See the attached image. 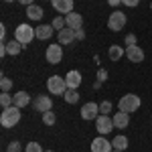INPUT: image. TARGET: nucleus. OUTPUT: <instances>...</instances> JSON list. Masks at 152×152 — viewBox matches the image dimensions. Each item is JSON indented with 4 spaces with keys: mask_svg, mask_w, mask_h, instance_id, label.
I'll return each mask as SVG.
<instances>
[{
    "mask_svg": "<svg viewBox=\"0 0 152 152\" xmlns=\"http://www.w3.org/2000/svg\"><path fill=\"white\" fill-rule=\"evenodd\" d=\"M35 37H37L35 28H33L31 24H26V23L18 24V26H16V31H14V39H16L23 47H28V45H31V41H33Z\"/></svg>",
    "mask_w": 152,
    "mask_h": 152,
    "instance_id": "nucleus-1",
    "label": "nucleus"
},
{
    "mask_svg": "<svg viewBox=\"0 0 152 152\" xmlns=\"http://www.w3.org/2000/svg\"><path fill=\"white\" fill-rule=\"evenodd\" d=\"M20 122V107L10 105V107H4L2 110V116H0V124L4 128H12Z\"/></svg>",
    "mask_w": 152,
    "mask_h": 152,
    "instance_id": "nucleus-2",
    "label": "nucleus"
},
{
    "mask_svg": "<svg viewBox=\"0 0 152 152\" xmlns=\"http://www.w3.org/2000/svg\"><path fill=\"white\" fill-rule=\"evenodd\" d=\"M140 97L136 94H126L120 102H118V110L120 112H126V114H132V112H136L138 107H140Z\"/></svg>",
    "mask_w": 152,
    "mask_h": 152,
    "instance_id": "nucleus-3",
    "label": "nucleus"
},
{
    "mask_svg": "<svg viewBox=\"0 0 152 152\" xmlns=\"http://www.w3.org/2000/svg\"><path fill=\"white\" fill-rule=\"evenodd\" d=\"M47 89H49V94L65 95V91H67L65 77H61V75H53V77H49V79H47Z\"/></svg>",
    "mask_w": 152,
    "mask_h": 152,
    "instance_id": "nucleus-4",
    "label": "nucleus"
},
{
    "mask_svg": "<svg viewBox=\"0 0 152 152\" xmlns=\"http://www.w3.org/2000/svg\"><path fill=\"white\" fill-rule=\"evenodd\" d=\"M126 12H120V10H114L112 14H110V18H107V26H110V31H114V33H118V31H122L124 26H126Z\"/></svg>",
    "mask_w": 152,
    "mask_h": 152,
    "instance_id": "nucleus-5",
    "label": "nucleus"
},
{
    "mask_svg": "<svg viewBox=\"0 0 152 152\" xmlns=\"http://www.w3.org/2000/svg\"><path fill=\"white\" fill-rule=\"evenodd\" d=\"M45 57H47V61L51 63V65L61 63V59H63V45H61V43H57V45H49L47 51H45Z\"/></svg>",
    "mask_w": 152,
    "mask_h": 152,
    "instance_id": "nucleus-6",
    "label": "nucleus"
},
{
    "mask_svg": "<svg viewBox=\"0 0 152 152\" xmlns=\"http://www.w3.org/2000/svg\"><path fill=\"white\" fill-rule=\"evenodd\" d=\"M95 128H97V132L104 136V134H110V130L116 128V126H114V120H112L110 116L99 114V116H97V120H95Z\"/></svg>",
    "mask_w": 152,
    "mask_h": 152,
    "instance_id": "nucleus-7",
    "label": "nucleus"
},
{
    "mask_svg": "<svg viewBox=\"0 0 152 152\" xmlns=\"http://www.w3.org/2000/svg\"><path fill=\"white\" fill-rule=\"evenodd\" d=\"M33 105H35V110H37V112L45 114V112H49V110L53 107V99H51L49 95L41 94V95H37V97H35V102H33Z\"/></svg>",
    "mask_w": 152,
    "mask_h": 152,
    "instance_id": "nucleus-8",
    "label": "nucleus"
},
{
    "mask_svg": "<svg viewBox=\"0 0 152 152\" xmlns=\"http://www.w3.org/2000/svg\"><path fill=\"white\" fill-rule=\"evenodd\" d=\"M99 116V105L94 104V102H87V104H83L81 107V118L83 120H97Z\"/></svg>",
    "mask_w": 152,
    "mask_h": 152,
    "instance_id": "nucleus-9",
    "label": "nucleus"
},
{
    "mask_svg": "<svg viewBox=\"0 0 152 152\" xmlns=\"http://www.w3.org/2000/svg\"><path fill=\"white\" fill-rule=\"evenodd\" d=\"M91 152H114V146L110 140L99 136V138H94V142H91Z\"/></svg>",
    "mask_w": 152,
    "mask_h": 152,
    "instance_id": "nucleus-10",
    "label": "nucleus"
},
{
    "mask_svg": "<svg viewBox=\"0 0 152 152\" xmlns=\"http://www.w3.org/2000/svg\"><path fill=\"white\" fill-rule=\"evenodd\" d=\"M126 57L132 63H142L144 61V51L138 45H132V47H126Z\"/></svg>",
    "mask_w": 152,
    "mask_h": 152,
    "instance_id": "nucleus-11",
    "label": "nucleus"
},
{
    "mask_svg": "<svg viewBox=\"0 0 152 152\" xmlns=\"http://www.w3.org/2000/svg\"><path fill=\"white\" fill-rule=\"evenodd\" d=\"M51 4L57 12H63L65 16L69 12H73V0H51Z\"/></svg>",
    "mask_w": 152,
    "mask_h": 152,
    "instance_id": "nucleus-12",
    "label": "nucleus"
},
{
    "mask_svg": "<svg viewBox=\"0 0 152 152\" xmlns=\"http://www.w3.org/2000/svg\"><path fill=\"white\" fill-rule=\"evenodd\" d=\"M75 39H77V35H75V28L65 26L63 31H59V43H61V45H71Z\"/></svg>",
    "mask_w": 152,
    "mask_h": 152,
    "instance_id": "nucleus-13",
    "label": "nucleus"
},
{
    "mask_svg": "<svg viewBox=\"0 0 152 152\" xmlns=\"http://www.w3.org/2000/svg\"><path fill=\"white\" fill-rule=\"evenodd\" d=\"M65 83H67V89H77L81 85V73L79 71H69L65 75Z\"/></svg>",
    "mask_w": 152,
    "mask_h": 152,
    "instance_id": "nucleus-14",
    "label": "nucleus"
},
{
    "mask_svg": "<svg viewBox=\"0 0 152 152\" xmlns=\"http://www.w3.org/2000/svg\"><path fill=\"white\" fill-rule=\"evenodd\" d=\"M65 20H67V26H69V28H75V31L83 26V16L79 12H69V14L65 16Z\"/></svg>",
    "mask_w": 152,
    "mask_h": 152,
    "instance_id": "nucleus-15",
    "label": "nucleus"
},
{
    "mask_svg": "<svg viewBox=\"0 0 152 152\" xmlns=\"http://www.w3.org/2000/svg\"><path fill=\"white\" fill-rule=\"evenodd\" d=\"M114 126L120 130H124V128H128V124H130V114H126V112H116L114 114Z\"/></svg>",
    "mask_w": 152,
    "mask_h": 152,
    "instance_id": "nucleus-16",
    "label": "nucleus"
},
{
    "mask_svg": "<svg viewBox=\"0 0 152 152\" xmlns=\"http://www.w3.org/2000/svg\"><path fill=\"white\" fill-rule=\"evenodd\" d=\"M35 33H37V39L47 41V39H51V37H53L55 28H53V24H41V26H37V28H35Z\"/></svg>",
    "mask_w": 152,
    "mask_h": 152,
    "instance_id": "nucleus-17",
    "label": "nucleus"
},
{
    "mask_svg": "<svg viewBox=\"0 0 152 152\" xmlns=\"http://www.w3.org/2000/svg\"><path fill=\"white\" fill-rule=\"evenodd\" d=\"M28 102H31V95L26 94V91H18V94H14V105L16 107H26L28 105Z\"/></svg>",
    "mask_w": 152,
    "mask_h": 152,
    "instance_id": "nucleus-18",
    "label": "nucleus"
},
{
    "mask_svg": "<svg viewBox=\"0 0 152 152\" xmlns=\"http://www.w3.org/2000/svg\"><path fill=\"white\" fill-rule=\"evenodd\" d=\"M26 16L31 20H41L43 18V8L37 6V4H31V6H26Z\"/></svg>",
    "mask_w": 152,
    "mask_h": 152,
    "instance_id": "nucleus-19",
    "label": "nucleus"
},
{
    "mask_svg": "<svg viewBox=\"0 0 152 152\" xmlns=\"http://www.w3.org/2000/svg\"><path fill=\"white\" fill-rule=\"evenodd\" d=\"M107 55H110V61H120V59L126 55V51L120 47V45H112L107 49Z\"/></svg>",
    "mask_w": 152,
    "mask_h": 152,
    "instance_id": "nucleus-20",
    "label": "nucleus"
},
{
    "mask_svg": "<svg viewBox=\"0 0 152 152\" xmlns=\"http://www.w3.org/2000/svg\"><path fill=\"white\" fill-rule=\"evenodd\" d=\"M23 49H24V47L18 43V41H16V39H12L10 43H6V51H8V55H12V57H14V55H18Z\"/></svg>",
    "mask_w": 152,
    "mask_h": 152,
    "instance_id": "nucleus-21",
    "label": "nucleus"
},
{
    "mask_svg": "<svg viewBox=\"0 0 152 152\" xmlns=\"http://www.w3.org/2000/svg\"><path fill=\"white\" fill-rule=\"evenodd\" d=\"M112 146H114V150H126L128 148V138L126 136H116L112 140Z\"/></svg>",
    "mask_w": 152,
    "mask_h": 152,
    "instance_id": "nucleus-22",
    "label": "nucleus"
},
{
    "mask_svg": "<svg viewBox=\"0 0 152 152\" xmlns=\"http://www.w3.org/2000/svg\"><path fill=\"white\" fill-rule=\"evenodd\" d=\"M63 97H65L67 104H77V102H79V94H77V89H67Z\"/></svg>",
    "mask_w": 152,
    "mask_h": 152,
    "instance_id": "nucleus-23",
    "label": "nucleus"
},
{
    "mask_svg": "<svg viewBox=\"0 0 152 152\" xmlns=\"http://www.w3.org/2000/svg\"><path fill=\"white\" fill-rule=\"evenodd\" d=\"M55 122H57V116L53 114V110H49L43 114V124L45 126H55Z\"/></svg>",
    "mask_w": 152,
    "mask_h": 152,
    "instance_id": "nucleus-24",
    "label": "nucleus"
},
{
    "mask_svg": "<svg viewBox=\"0 0 152 152\" xmlns=\"http://www.w3.org/2000/svg\"><path fill=\"white\" fill-rule=\"evenodd\" d=\"M0 105H2V107H10V105H14V95L2 94L0 95Z\"/></svg>",
    "mask_w": 152,
    "mask_h": 152,
    "instance_id": "nucleus-25",
    "label": "nucleus"
},
{
    "mask_svg": "<svg viewBox=\"0 0 152 152\" xmlns=\"http://www.w3.org/2000/svg\"><path fill=\"white\" fill-rule=\"evenodd\" d=\"M53 28H57V31H63L65 26H67V20L63 18V16H57V18H53Z\"/></svg>",
    "mask_w": 152,
    "mask_h": 152,
    "instance_id": "nucleus-26",
    "label": "nucleus"
},
{
    "mask_svg": "<svg viewBox=\"0 0 152 152\" xmlns=\"http://www.w3.org/2000/svg\"><path fill=\"white\" fill-rule=\"evenodd\" d=\"M0 89H2V94H8L12 89V81L8 77H2V79H0Z\"/></svg>",
    "mask_w": 152,
    "mask_h": 152,
    "instance_id": "nucleus-27",
    "label": "nucleus"
},
{
    "mask_svg": "<svg viewBox=\"0 0 152 152\" xmlns=\"http://www.w3.org/2000/svg\"><path fill=\"white\" fill-rule=\"evenodd\" d=\"M110 112H112V102H102L99 104V114H104V116H110Z\"/></svg>",
    "mask_w": 152,
    "mask_h": 152,
    "instance_id": "nucleus-28",
    "label": "nucleus"
},
{
    "mask_svg": "<svg viewBox=\"0 0 152 152\" xmlns=\"http://www.w3.org/2000/svg\"><path fill=\"white\" fill-rule=\"evenodd\" d=\"M24 152H43V148H41L39 142H28L26 148H24Z\"/></svg>",
    "mask_w": 152,
    "mask_h": 152,
    "instance_id": "nucleus-29",
    "label": "nucleus"
},
{
    "mask_svg": "<svg viewBox=\"0 0 152 152\" xmlns=\"http://www.w3.org/2000/svg\"><path fill=\"white\" fill-rule=\"evenodd\" d=\"M6 152H23V146H20L18 142H14V140H12L10 144H8V150H6Z\"/></svg>",
    "mask_w": 152,
    "mask_h": 152,
    "instance_id": "nucleus-30",
    "label": "nucleus"
},
{
    "mask_svg": "<svg viewBox=\"0 0 152 152\" xmlns=\"http://www.w3.org/2000/svg\"><path fill=\"white\" fill-rule=\"evenodd\" d=\"M124 43H126L128 47H132V45H136V35H132V33H130V35H126V39H124Z\"/></svg>",
    "mask_w": 152,
    "mask_h": 152,
    "instance_id": "nucleus-31",
    "label": "nucleus"
},
{
    "mask_svg": "<svg viewBox=\"0 0 152 152\" xmlns=\"http://www.w3.org/2000/svg\"><path fill=\"white\" fill-rule=\"evenodd\" d=\"M105 79H107V71L99 69V71H97V81H105Z\"/></svg>",
    "mask_w": 152,
    "mask_h": 152,
    "instance_id": "nucleus-32",
    "label": "nucleus"
},
{
    "mask_svg": "<svg viewBox=\"0 0 152 152\" xmlns=\"http://www.w3.org/2000/svg\"><path fill=\"white\" fill-rule=\"evenodd\" d=\"M122 4H126V6H130V8H134V6L140 4V0H122Z\"/></svg>",
    "mask_w": 152,
    "mask_h": 152,
    "instance_id": "nucleus-33",
    "label": "nucleus"
},
{
    "mask_svg": "<svg viewBox=\"0 0 152 152\" xmlns=\"http://www.w3.org/2000/svg\"><path fill=\"white\" fill-rule=\"evenodd\" d=\"M4 39H6V26H4V24H0V41H2V43H6Z\"/></svg>",
    "mask_w": 152,
    "mask_h": 152,
    "instance_id": "nucleus-34",
    "label": "nucleus"
},
{
    "mask_svg": "<svg viewBox=\"0 0 152 152\" xmlns=\"http://www.w3.org/2000/svg\"><path fill=\"white\" fill-rule=\"evenodd\" d=\"M75 35H77L79 41H83V39H85V31H83V28H77V31H75Z\"/></svg>",
    "mask_w": 152,
    "mask_h": 152,
    "instance_id": "nucleus-35",
    "label": "nucleus"
},
{
    "mask_svg": "<svg viewBox=\"0 0 152 152\" xmlns=\"http://www.w3.org/2000/svg\"><path fill=\"white\" fill-rule=\"evenodd\" d=\"M107 4H110V6H120L122 0H107Z\"/></svg>",
    "mask_w": 152,
    "mask_h": 152,
    "instance_id": "nucleus-36",
    "label": "nucleus"
},
{
    "mask_svg": "<svg viewBox=\"0 0 152 152\" xmlns=\"http://www.w3.org/2000/svg\"><path fill=\"white\" fill-rule=\"evenodd\" d=\"M18 2H20V4H24V6H31L35 0H18Z\"/></svg>",
    "mask_w": 152,
    "mask_h": 152,
    "instance_id": "nucleus-37",
    "label": "nucleus"
},
{
    "mask_svg": "<svg viewBox=\"0 0 152 152\" xmlns=\"http://www.w3.org/2000/svg\"><path fill=\"white\" fill-rule=\"evenodd\" d=\"M4 2H14V0H4Z\"/></svg>",
    "mask_w": 152,
    "mask_h": 152,
    "instance_id": "nucleus-38",
    "label": "nucleus"
},
{
    "mask_svg": "<svg viewBox=\"0 0 152 152\" xmlns=\"http://www.w3.org/2000/svg\"><path fill=\"white\" fill-rule=\"evenodd\" d=\"M114 152H124V150H114Z\"/></svg>",
    "mask_w": 152,
    "mask_h": 152,
    "instance_id": "nucleus-39",
    "label": "nucleus"
},
{
    "mask_svg": "<svg viewBox=\"0 0 152 152\" xmlns=\"http://www.w3.org/2000/svg\"><path fill=\"white\" fill-rule=\"evenodd\" d=\"M150 8H152V2H150Z\"/></svg>",
    "mask_w": 152,
    "mask_h": 152,
    "instance_id": "nucleus-40",
    "label": "nucleus"
},
{
    "mask_svg": "<svg viewBox=\"0 0 152 152\" xmlns=\"http://www.w3.org/2000/svg\"><path fill=\"white\" fill-rule=\"evenodd\" d=\"M47 152H53V150H47Z\"/></svg>",
    "mask_w": 152,
    "mask_h": 152,
    "instance_id": "nucleus-41",
    "label": "nucleus"
}]
</instances>
